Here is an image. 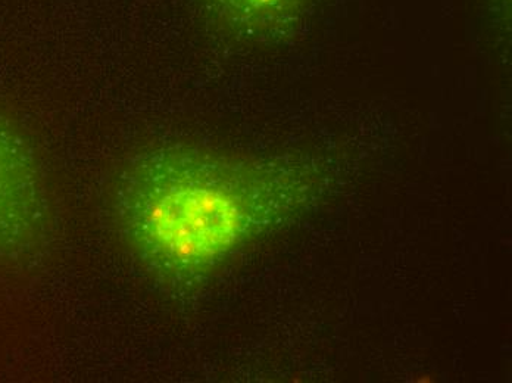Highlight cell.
Here are the masks:
<instances>
[{
	"instance_id": "obj_1",
	"label": "cell",
	"mask_w": 512,
	"mask_h": 383,
	"mask_svg": "<svg viewBox=\"0 0 512 383\" xmlns=\"http://www.w3.org/2000/svg\"><path fill=\"white\" fill-rule=\"evenodd\" d=\"M314 183L280 161L193 146L140 152L118 174L114 223L168 291L201 285L304 210Z\"/></svg>"
},
{
	"instance_id": "obj_2",
	"label": "cell",
	"mask_w": 512,
	"mask_h": 383,
	"mask_svg": "<svg viewBox=\"0 0 512 383\" xmlns=\"http://www.w3.org/2000/svg\"><path fill=\"white\" fill-rule=\"evenodd\" d=\"M48 221V198L33 154L0 123V257H21L39 247Z\"/></svg>"
},
{
	"instance_id": "obj_3",
	"label": "cell",
	"mask_w": 512,
	"mask_h": 383,
	"mask_svg": "<svg viewBox=\"0 0 512 383\" xmlns=\"http://www.w3.org/2000/svg\"><path fill=\"white\" fill-rule=\"evenodd\" d=\"M224 9L248 24H267L290 12L298 0H218Z\"/></svg>"
}]
</instances>
